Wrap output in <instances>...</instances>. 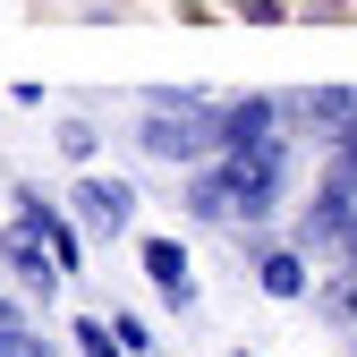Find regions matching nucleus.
<instances>
[{
	"label": "nucleus",
	"mask_w": 357,
	"mask_h": 357,
	"mask_svg": "<svg viewBox=\"0 0 357 357\" xmlns=\"http://www.w3.org/2000/svg\"><path fill=\"white\" fill-rule=\"evenodd\" d=\"M0 255H9V264H17V273H26L34 289H52V281H60V255H52V247L34 238V221H17V230L0 238Z\"/></svg>",
	"instance_id": "obj_3"
},
{
	"label": "nucleus",
	"mask_w": 357,
	"mask_h": 357,
	"mask_svg": "<svg viewBox=\"0 0 357 357\" xmlns=\"http://www.w3.org/2000/svg\"><path fill=\"white\" fill-rule=\"evenodd\" d=\"M77 204L94 213L102 230H119V221H128V188H111V178H85V188H77Z\"/></svg>",
	"instance_id": "obj_8"
},
{
	"label": "nucleus",
	"mask_w": 357,
	"mask_h": 357,
	"mask_svg": "<svg viewBox=\"0 0 357 357\" xmlns=\"http://www.w3.org/2000/svg\"><path fill=\"white\" fill-rule=\"evenodd\" d=\"M255 264H264V289H281V298H298V289H306L298 255H255Z\"/></svg>",
	"instance_id": "obj_9"
},
{
	"label": "nucleus",
	"mask_w": 357,
	"mask_h": 357,
	"mask_svg": "<svg viewBox=\"0 0 357 357\" xmlns=\"http://www.w3.org/2000/svg\"><path fill=\"white\" fill-rule=\"evenodd\" d=\"M306 111H315L324 137H340V128L357 119V85H324V94H306Z\"/></svg>",
	"instance_id": "obj_7"
},
{
	"label": "nucleus",
	"mask_w": 357,
	"mask_h": 357,
	"mask_svg": "<svg viewBox=\"0 0 357 357\" xmlns=\"http://www.w3.org/2000/svg\"><path fill=\"white\" fill-rule=\"evenodd\" d=\"M17 213L34 221V238H43V247L60 255V273H77V230H68V221H60L52 204H43V196H17Z\"/></svg>",
	"instance_id": "obj_5"
},
{
	"label": "nucleus",
	"mask_w": 357,
	"mask_h": 357,
	"mask_svg": "<svg viewBox=\"0 0 357 357\" xmlns=\"http://www.w3.org/2000/svg\"><path fill=\"white\" fill-rule=\"evenodd\" d=\"M145 273L170 289V306H188V315H196V289H188V247H178V238H145Z\"/></svg>",
	"instance_id": "obj_4"
},
{
	"label": "nucleus",
	"mask_w": 357,
	"mask_h": 357,
	"mask_svg": "<svg viewBox=\"0 0 357 357\" xmlns=\"http://www.w3.org/2000/svg\"><path fill=\"white\" fill-rule=\"evenodd\" d=\"M213 178H221V188H230V204H238V213H273V196H281V145L264 137V145L230 153V162H221Z\"/></svg>",
	"instance_id": "obj_1"
},
{
	"label": "nucleus",
	"mask_w": 357,
	"mask_h": 357,
	"mask_svg": "<svg viewBox=\"0 0 357 357\" xmlns=\"http://www.w3.org/2000/svg\"><path fill=\"white\" fill-rule=\"evenodd\" d=\"M77 340H85V357H119V340H111V332H94V324H85Z\"/></svg>",
	"instance_id": "obj_10"
},
{
	"label": "nucleus",
	"mask_w": 357,
	"mask_h": 357,
	"mask_svg": "<svg viewBox=\"0 0 357 357\" xmlns=\"http://www.w3.org/2000/svg\"><path fill=\"white\" fill-rule=\"evenodd\" d=\"M264 137H273V102H230V111H221V145H230V153H247Z\"/></svg>",
	"instance_id": "obj_6"
},
{
	"label": "nucleus",
	"mask_w": 357,
	"mask_h": 357,
	"mask_svg": "<svg viewBox=\"0 0 357 357\" xmlns=\"http://www.w3.org/2000/svg\"><path fill=\"white\" fill-rule=\"evenodd\" d=\"M145 145L170 162H196L204 145H221V111H162V119H145Z\"/></svg>",
	"instance_id": "obj_2"
}]
</instances>
